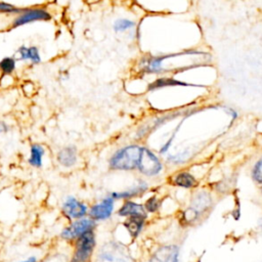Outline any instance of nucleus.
Returning <instances> with one entry per match:
<instances>
[{
  "label": "nucleus",
  "instance_id": "1",
  "mask_svg": "<svg viewBox=\"0 0 262 262\" xmlns=\"http://www.w3.org/2000/svg\"><path fill=\"white\" fill-rule=\"evenodd\" d=\"M142 152V146L129 145L118 149L109 160V167L112 170L131 171L138 168Z\"/></svg>",
  "mask_w": 262,
  "mask_h": 262
},
{
  "label": "nucleus",
  "instance_id": "2",
  "mask_svg": "<svg viewBox=\"0 0 262 262\" xmlns=\"http://www.w3.org/2000/svg\"><path fill=\"white\" fill-rule=\"evenodd\" d=\"M53 20L52 13L45 6L23 7L22 11L12 18L10 29L14 30L34 23H47Z\"/></svg>",
  "mask_w": 262,
  "mask_h": 262
},
{
  "label": "nucleus",
  "instance_id": "3",
  "mask_svg": "<svg viewBox=\"0 0 262 262\" xmlns=\"http://www.w3.org/2000/svg\"><path fill=\"white\" fill-rule=\"evenodd\" d=\"M74 252L69 262H88L95 249L94 231H90L74 242Z\"/></svg>",
  "mask_w": 262,
  "mask_h": 262
},
{
  "label": "nucleus",
  "instance_id": "4",
  "mask_svg": "<svg viewBox=\"0 0 262 262\" xmlns=\"http://www.w3.org/2000/svg\"><path fill=\"white\" fill-rule=\"evenodd\" d=\"M96 222L89 217H83L74 221H71L68 226H66L61 233L60 238L67 242H75L78 238L84 234L94 231Z\"/></svg>",
  "mask_w": 262,
  "mask_h": 262
},
{
  "label": "nucleus",
  "instance_id": "5",
  "mask_svg": "<svg viewBox=\"0 0 262 262\" xmlns=\"http://www.w3.org/2000/svg\"><path fill=\"white\" fill-rule=\"evenodd\" d=\"M137 169L146 176H157L163 170V164L154 152L146 147H142Z\"/></svg>",
  "mask_w": 262,
  "mask_h": 262
},
{
  "label": "nucleus",
  "instance_id": "6",
  "mask_svg": "<svg viewBox=\"0 0 262 262\" xmlns=\"http://www.w3.org/2000/svg\"><path fill=\"white\" fill-rule=\"evenodd\" d=\"M88 207L85 203L79 201L73 195L67 196L61 205V213L70 222L86 217L88 215Z\"/></svg>",
  "mask_w": 262,
  "mask_h": 262
},
{
  "label": "nucleus",
  "instance_id": "7",
  "mask_svg": "<svg viewBox=\"0 0 262 262\" xmlns=\"http://www.w3.org/2000/svg\"><path fill=\"white\" fill-rule=\"evenodd\" d=\"M115 200L112 196H106L100 203H96L90 207L88 210V217L92 220L96 221H104L109 219L114 211Z\"/></svg>",
  "mask_w": 262,
  "mask_h": 262
},
{
  "label": "nucleus",
  "instance_id": "8",
  "mask_svg": "<svg viewBox=\"0 0 262 262\" xmlns=\"http://www.w3.org/2000/svg\"><path fill=\"white\" fill-rule=\"evenodd\" d=\"M97 262H130V259L121 246L112 243L102 248Z\"/></svg>",
  "mask_w": 262,
  "mask_h": 262
},
{
  "label": "nucleus",
  "instance_id": "9",
  "mask_svg": "<svg viewBox=\"0 0 262 262\" xmlns=\"http://www.w3.org/2000/svg\"><path fill=\"white\" fill-rule=\"evenodd\" d=\"M78 149L74 145H68L62 147L56 153L55 156L58 165L66 169H70L76 166V164L78 163Z\"/></svg>",
  "mask_w": 262,
  "mask_h": 262
},
{
  "label": "nucleus",
  "instance_id": "10",
  "mask_svg": "<svg viewBox=\"0 0 262 262\" xmlns=\"http://www.w3.org/2000/svg\"><path fill=\"white\" fill-rule=\"evenodd\" d=\"M170 87H202V85L188 83L173 77H159L156 78L153 82H151L147 86V89L149 91H156V90H161L164 88H170Z\"/></svg>",
  "mask_w": 262,
  "mask_h": 262
},
{
  "label": "nucleus",
  "instance_id": "11",
  "mask_svg": "<svg viewBox=\"0 0 262 262\" xmlns=\"http://www.w3.org/2000/svg\"><path fill=\"white\" fill-rule=\"evenodd\" d=\"M16 58L18 61L29 62L31 66H37L42 61L40 49L36 45H21L17 49Z\"/></svg>",
  "mask_w": 262,
  "mask_h": 262
},
{
  "label": "nucleus",
  "instance_id": "12",
  "mask_svg": "<svg viewBox=\"0 0 262 262\" xmlns=\"http://www.w3.org/2000/svg\"><path fill=\"white\" fill-rule=\"evenodd\" d=\"M179 248L176 245L160 247L148 262H178Z\"/></svg>",
  "mask_w": 262,
  "mask_h": 262
},
{
  "label": "nucleus",
  "instance_id": "13",
  "mask_svg": "<svg viewBox=\"0 0 262 262\" xmlns=\"http://www.w3.org/2000/svg\"><path fill=\"white\" fill-rule=\"evenodd\" d=\"M211 205V198L210 195L207 192H198L191 202V207L189 210H187L186 212L190 213V218L189 220H193L196 217L200 215V213L206 211L209 206Z\"/></svg>",
  "mask_w": 262,
  "mask_h": 262
},
{
  "label": "nucleus",
  "instance_id": "14",
  "mask_svg": "<svg viewBox=\"0 0 262 262\" xmlns=\"http://www.w3.org/2000/svg\"><path fill=\"white\" fill-rule=\"evenodd\" d=\"M46 155V149L43 145L35 143L32 144L29 149V157H28V164L36 169H40L43 167V161Z\"/></svg>",
  "mask_w": 262,
  "mask_h": 262
},
{
  "label": "nucleus",
  "instance_id": "15",
  "mask_svg": "<svg viewBox=\"0 0 262 262\" xmlns=\"http://www.w3.org/2000/svg\"><path fill=\"white\" fill-rule=\"evenodd\" d=\"M147 188H148V185H147L146 182L139 181L136 185H134L133 187H130L126 190L112 192L111 196L114 200H117V199L128 200V199H131V198H136V196L142 195L147 190Z\"/></svg>",
  "mask_w": 262,
  "mask_h": 262
},
{
  "label": "nucleus",
  "instance_id": "16",
  "mask_svg": "<svg viewBox=\"0 0 262 262\" xmlns=\"http://www.w3.org/2000/svg\"><path fill=\"white\" fill-rule=\"evenodd\" d=\"M118 215L122 217L131 216H143L147 218V211L145 207L141 204L135 203L133 201H126L118 211Z\"/></svg>",
  "mask_w": 262,
  "mask_h": 262
},
{
  "label": "nucleus",
  "instance_id": "17",
  "mask_svg": "<svg viewBox=\"0 0 262 262\" xmlns=\"http://www.w3.org/2000/svg\"><path fill=\"white\" fill-rule=\"evenodd\" d=\"M146 217L143 216H131L124 222V226L133 238H137L144 227Z\"/></svg>",
  "mask_w": 262,
  "mask_h": 262
},
{
  "label": "nucleus",
  "instance_id": "18",
  "mask_svg": "<svg viewBox=\"0 0 262 262\" xmlns=\"http://www.w3.org/2000/svg\"><path fill=\"white\" fill-rule=\"evenodd\" d=\"M173 183L174 185L183 188H192L198 185V181H196L195 177L187 171L178 172L173 178Z\"/></svg>",
  "mask_w": 262,
  "mask_h": 262
},
{
  "label": "nucleus",
  "instance_id": "19",
  "mask_svg": "<svg viewBox=\"0 0 262 262\" xmlns=\"http://www.w3.org/2000/svg\"><path fill=\"white\" fill-rule=\"evenodd\" d=\"M18 67L16 56H6L0 59V73L3 76H13Z\"/></svg>",
  "mask_w": 262,
  "mask_h": 262
},
{
  "label": "nucleus",
  "instance_id": "20",
  "mask_svg": "<svg viewBox=\"0 0 262 262\" xmlns=\"http://www.w3.org/2000/svg\"><path fill=\"white\" fill-rule=\"evenodd\" d=\"M137 27V23L130 19L121 18L117 19L113 24V30L116 33H125L134 30Z\"/></svg>",
  "mask_w": 262,
  "mask_h": 262
},
{
  "label": "nucleus",
  "instance_id": "21",
  "mask_svg": "<svg viewBox=\"0 0 262 262\" xmlns=\"http://www.w3.org/2000/svg\"><path fill=\"white\" fill-rule=\"evenodd\" d=\"M22 9L23 7H19L8 2H4V0H0V16H8L13 18L17 16L22 11Z\"/></svg>",
  "mask_w": 262,
  "mask_h": 262
},
{
  "label": "nucleus",
  "instance_id": "22",
  "mask_svg": "<svg viewBox=\"0 0 262 262\" xmlns=\"http://www.w3.org/2000/svg\"><path fill=\"white\" fill-rule=\"evenodd\" d=\"M252 177L256 182L262 183V158L255 163L252 169Z\"/></svg>",
  "mask_w": 262,
  "mask_h": 262
},
{
  "label": "nucleus",
  "instance_id": "23",
  "mask_svg": "<svg viewBox=\"0 0 262 262\" xmlns=\"http://www.w3.org/2000/svg\"><path fill=\"white\" fill-rule=\"evenodd\" d=\"M189 152L188 151H183L181 153H178L177 155H171L167 157V161L173 163V164H181L185 162L189 158Z\"/></svg>",
  "mask_w": 262,
  "mask_h": 262
},
{
  "label": "nucleus",
  "instance_id": "24",
  "mask_svg": "<svg viewBox=\"0 0 262 262\" xmlns=\"http://www.w3.org/2000/svg\"><path fill=\"white\" fill-rule=\"evenodd\" d=\"M145 209L146 211L150 212V213H154L156 212L158 209H159V201L158 199L156 198V196H151V198H149L147 200V202L145 203Z\"/></svg>",
  "mask_w": 262,
  "mask_h": 262
},
{
  "label": "nucleus",
  "instance_id": "25",
  "mask_svg": "<svg viewBox=\"0 0 262 262\" xmlns=\"http://www.w3.org/2000/svg\"><path fill=\"white\" fill-rule=\"evenodd\" d=\"M178 130H179V127L174 130V133L171 135L170 139H169L165 144H163V145L161 146V148L159 149V153H160L161 155H165L166 153H168V151L170 150V148H171V146H172V144H173V142H174V139H175V137H176V134H177Z\"/></svg>",
  "mask_w": 262,
  "mask_h": 262
},
{
  "label": "nucleus",
  "instance_id": "26",
  "mask_svg": "<svg viewBox=\"0 0 262 262\" xmlns=\"http://www.w3.org/2000/svg\"><path fill=\"white\" fill-rule=\"evenodd\" d=\"M224 112L226 113V115L231 118L233 121H236L239 117V113L238 111L232 109V108H224Z\"/></svg>",
  "mask_w": 262,
  "mask_h": 262
},
{
  "label": "nucleus",
  "instance_id": "27",
  "mask_svg": "<svg viewBox=\"0 0 262 262\" xmlns=\"http://www.w3.org/2000/svg\"><path fill=\"white\" fill-rule=\"evenodd\" d=\"M11 125L6 121H0V135H7L11 131Z\"/></svg>",
  "mask_w": 262,
  "mask_h": 262
},
{
  "label": "nucleus",
  "instance_id": "28",
  "mask_svg": "<svg viewBox=\"0 0 262 262\" xmlns=\"http://www.w3.org/2000/svg\"><path fill=\"white\" fill-rule=\"evenodd\" d=\"M20 262H38V259H37L36 256H31V257H29L28 259L23 260V261H20Z\"/></svg>",
  "mask_w": 262,
  "mask_h": 262
},
{
  "label": "nucleus",
  "instance_id": "29",
  "mask_svg": "<svg viewBox=\"0 0 262 262\" xmlns=\"http://www.w3.org/2000/svg\"><path fill=\"white\" fill-rule=\"evenodd\" d=\"M259 229L262 232V219L259 220Z\"/></svg>",
  "mask_w": 262,
  "mask_h": 262
},
{
  "label": "nucleus",
  "instance_id": "30",
  "mask_svg": "<svg viewBox=\"0 0 262 262\" xmlns=\"http://www.w3.org/2000/svg\"><path fill=\"white\" fill-rule=\"evenodd\" d=\"M89 3H97V2H100V0H88Z\"/></svg>",
  "mask_w": 262,
  "mask_h": 262
}]
</instances>
